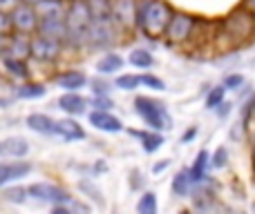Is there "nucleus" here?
<instances>
[{
  "label": "nucleus",
  "mask_w": 255,
  "mask_h": 214,
  "mask_svg": "<svg viewBox=\"0 0 255 214\" xmlns=\"http://www.w3.org/2000/svg\"><path fill=\"white\" fill-rule=\"evenodd\" d=\"M255 40V16L244 4L231 9L220 22H215L211 47L217 52H233Z\"/></svg>",
  "instance_id": "nucleus-1"
},
{
  "label": "nucleus",
  "mask_w": 255,
  "mask_h": 214,
  "mask_svg": "<svg viewBox=\"0 0 255 214\" xmlns=\"http://www.w3.org/2000/svg\"><path fill=\"white\" fill-rule=\"evenodd\" d=\"M172 13H175V9L170 7L168 0H139V11H136V31L143 34L148 40L163 38Z\"/></svg>",
  "instance_id": "nucleus-2"
},
{
  "label": "nucleus",
  "mask_w": 255,
  "mask_h": 214,
  "mask_svg": "<svg viewBox=\"0 0 255 214\" xmlns=\"http://www.w3.org/2000/svg\"><path fill=\"white\" fill-rule=\"evenodd\" d=\"M197 22H199V18L193 16V13L175 11L166 27L163 40H166L170 47H188L190 40H193L195 29H197Z\"/></svg>",
  "instance_id": "nucleus-3"
},
{
  "label": "nucleus",
  "mask_w": 255,
  "mask_h": 214,
  "mask_svg": "<svg viewBox=\"0 0 255 214\" xmlns=\"http://www.w3.org/2000/svg\"><path fill=\"white\" fill-rule=\"evenodd\" d=\"M134 112L141 116V121L150 127V130H170L172 127V118L170 114L166 112V105L150 96H136L134 98Z\"/></svg>",
  "instance_id": "nucleus-4"
},
{
  "label": "nucleus",
  "mask_w": 255,
  "mask_h": 214,
  "mask_svg": "<svg viewBox=\"0 0 255 214\" xmlns=\"http://www.w3.org/2000/svg\"><path fill=\"white\" fill-rule=\"evenodd\" d=\"M119 27L115 25L112 18H94L90 22V31H88V45L92 47H112L117 43L119 36Z\"/></svg>",
  "instance_id": "nucleus-5"
},
{
  "label": "nucleus",
  "mask_w": 255,
  "mask_h": 214,
  "mask_svg": "<svg viewBox=\"0 0 255 214\" xmlns=\"http://www.w3.org/2000/svg\"><path fill=\"white\" fill-rule=\"evenodd\" d=\"M136 11H139V0H112L110 18L119 27L121 34L136 31Z\"/></svg>",
  "instance_id": "nucleus-6"
},
{
  "label": "nucleus",
  "mask_w": 255,
  "mask_h": 214,
  "mask_svg": "<svg viewBox=\"0 0 255 214\" xmlns=\"http://www.w3.org/2000/svg\"><path fill=\"white\" fill-rule=\"evenodd\" d=\"M61 52H63L61 40L47 38V36H40V34L31 36V58L34 61L49 65V63H56L61 58Z\"/></svg>",
  "instance_id": "nucleus-7"
},
{
  "label": "nucleus",
  "mask_w": 255,
  "mask_h": 214,
  "mask_svg": "<svg viewBox=\"0 0 255 214\" xmlns=\"http://www.w3.org/2000/svg\"><path fill=\"white\" fill-rule=\"evenodd\" d=\"M38 25H40V16H38V11H36V7H31V4L20 2L11 11V27L18 34L34 36L36 31H38Z\"/></svg>",
  "instance_id": "nucleus-8"
},
{
  "label": "nucleus",
  "mask_w": 255,
  "mask_h": 214,
  "mask_svg": "<svg viewBox=\"0 0 255 214\" xmlns=\"http://www.w3.org/2000/svg\"><path fill=\"white\" fill-rule=\"evenodd\" d=\"M27 190H29V197H34L40 203H52V206H70L72 203L70 192L52 183H34Z\"/></svg>",
  "instance_id": "nucleus-9"
},
{
  "label": "nucleus",
  "mask_w": 255,
  "mask_h": 214,
  "mask_svg": "<svg viewBox=\"0 0 255 214\" xmlns=\"http://www.w3.org/2000/svg\"><path fill=\"white\" fill-rule=\"evenodd\" d=\"M36 34L47 36V38L61 40L63 45L70 40V27H67L65 18H40V25Z\"/></svg>",
  "instance_id": "nucleus-10"
},
{
  "label": "nucleus",
  "mask_w": 255,
  "mask_h": 214,
  "mask_svg": "<svg viewBox=\"0 0 255 214\" xmlns=\"http://www.w3.org/2000/svg\"><path fill=\"white\" fill-rule=\"evenodd\" d=\"M90 125H94L101 132H112V134L124 132V123H121L115 114H110V109H94V112L90 114Z\"/></svg>",
  "instance_id": "nucleus-11"
},
{
  "label": "nucleus",
  "mask_w": 255,
  "mask_h": 214,
  "mask_svg": "<svg viewBox=\"0 0 255 214\" xmlns=\"http://www.w3.org/2000/svg\"><path fill=\"white\" fill-rule=\"evenodd\" d=\"M31 172V163L27 161H13V163H0V188L11 181L25 179Z\"/></svg>",
  "instance_id": "nucleus-12"
},
{
  "label": "nucleus",
  "mask_w": 255,
  "mask_h": 214,
  "mask_svg": "<svg viewBox=\"0 0 255 214\" xmlns=\"http://www.w3.org/2000/svg\"><path fill=\"white\" fill-rule=\"evenodd\" d=\"M7 54L16 58H31V36L27 34H18V31H11L9 34V45H7Z\"/></svg>",
  "instance_id": "nucleus-13"
},
{
  "label": "nucleus",
  "mask_w": 255,
  "mask_h": 214,
  "mask_svg": "<svg viewBox=\"0 0 255 214\" xmlns=\"http://www.w3.org/2000/svg\"><path fill=\"white\" fill-rule=\"evenodd\" d=\"M0 65H2L4 74H7L9 78H16V80L29 78V67H27V61H22V58L4 54V56L0 58Z\"/></svg>",
  "instance_id": "nucleus-14"
},
{
  "label": "nucleus",
  "mask_w": 255,
  "mask_h": 214,
  "mask_svg": "<svg viewBox=\"0 0 255 214\" xmlns=\"http://www.w3.org/2000/svg\"><path fill=\"white\" fill-rule=\"evenodd\" d=\"M130 134L141 141V147L148 154H154L163 145V136L157 130H130Z\"/></svg>",
  "instance_id": "nucleus-15"
},
{
  "label": "nucleus",
  "mask_w": 255,
  "mask_h": 214,
  "mask_svg": "<svg viewBox=\"0 0 255 214\" xmlns=\"http://www.w3.org/2000/svg\"><path fill=\"white\" fill-rule=\"evenodd\" d=\"M56 136H61L63 141H83L85 139V130L74 121V118H63L56 121Z\"/></svg>",
  "instance_id": "nucleus-16"
},
{
  "label": "nucleus",
  "mask_w": 255,
  "mask_h": 214,
  "mask_svg": "<svg viewBox=\"0 0 255 214\" xmlns=\"http://www.w3.org/2000/svg\"><path fill=\"white\" fill-rule=\"evenodd\" d=\"M34 7L40 18H65L67 0H38Z\"/></svg>",
  "instance_id": "nucleus-17"
},
{
  "label": "nucleus",
  "mask_w": 255,
  "mask_h": 214,
  "mask_svg": "<svg viewBox=\"0 0 255 214\" xmlns=\"http://www.w3.org/2000/svg\"><path fill=\"white\" fill-rule=\"evenodd\" d=\"M211 152L208 149H199L197 156H195V163L190 167V176H193L195 185L202 183V181L208 179V170H211Z\"/></svg>",
  "instance_id": "nucleus-18"
},
{
  "label": "nucleus",
  "mask_w": 255,
  "mask_h": 214,
  "mask_svg": "<svg viewBox=\"0 0 255 214\" xmlns=\"http://www.w3.org/2000/svg\"><path fill=\"white\" fill-rule=\"evenodd\" d=\"M170 188H172V194H175V197H179V199L190 197V194H193V188H195V181H193V176H190V170L177 172V174L172 176Z\"/></svg>",
  "instance_id": "nucleus-19"
},
{
  "label": "nucleus",
  "mask_w": 255,
  "mask_h": 214,
  "mask_svg": "<svg viewBox=\"0 0 255 214\" xmlns=\"http://www.w3.org/2000/svg\"><path fill=\"white\" fill-rule=\"evenodd\" d=\"M58 107H61L63 112H67V114L79 116V114H85L88 101H85L81 94H76V92H67V94H63V96L58 98Z\"/></svg>",
  "instance_id": "nucleus-20"
},
{
  "label": "nucleus",
  "mask_w": 255,
  "mask_h": 214,
  "mask_svg": "<svg viewBox=\"0 0 255 214\" xmlns=\"http://www.w3.org/2000/svg\"><path fill=\"white\" fill-rule=\"evenodd\" d=\"M29 152V145L25 139H7L0 141V156H11V158H22Z\"/></svg>",
  "instance_id": "nucleus-21"
},
{
  "label": "nucleus",
  "mask_w": 255,
  "mask_h": 214,
  "mask_svg": "<svg viewBox=\"0 0 255 214\" xmlns=\"http://www.w3.org/2000/svg\"><path fill=\"white\" fill-rule=\"evenodd\" d=\"M27 125H29V130L38 132V134H56V121L49 118L47 114H29Z\"/></svg>",
  "instance_id": "nucleus-22"
},
{
  "label": "nucleus",
  "mask_w": 255,
  "mask_h": 214,
  "mask_svg": "<svg viewBox=\"0 0 255 214\" xmlns=\"http://www.w3.org/2000/svg\"><path fill=\"white\" fill-rule=\"evenodd\" d=\"M56 83L63 89H67V92H74V89H81L83 85H88V76L72 70V71H63L61 76H56Z\"/></svg>",
  "instance_id": "nucleus-23"
},
{
  "label": "nucleus",
  "mask_w": 255,
  "mask_h": 214,
  "mask_svg": "<svg viewBox=\"0 0 255 214\" xmlns=\"http://www.w3.org/2000/svg\"><path fill=\"white\" fill-rule=\"evenodd\" d=\"M121 67H124V58L119 56V54H106V56L101 58V61L97 63V71L101 76H108V74H115V71H119Z\"/></svg>",
  "instance_id": "nucleus-24"
},
{
  "label": "nucleus",
  "mask_w": 255,
  "mask_h": 214,
  "mask_svg": "<svg viewBox=\"0 0 255 214\" xmlns=\"http://www.w3.org/2000/svg\"><path fill=\"white\" fill-rule=\"evenodd\" d=\"M130 65L132 67H136V70H150V67L154 65V58H152V54L148 52V49H143V47H136V49H132L130 52Z\"/></svg>",
  "instance_id": "nucleus-25"
},
{
  "label": "nucleus",
  "mask_w": 255,
  "mask_h": 214,
  "mask_svg": "<svg viewBox=\"0 0 255 214\" xmlns=\"http://www.w3.org/2000/svg\"><path fill=\"white\" fill-rule=\"evenodd\" d=\"M136 214H159L157 206V194L154 192H143L136 203Z\"/></svg>",
  "instance_id": "nucleus-26"
},
{
  "label": "nucleus",
  "mask_w": 255,
  "mask_h": 214,
  "mask_svg": "<svg viewBox=\"0 0 255 214\" xmlns=\"http://www.w3.org/2000/svg\"><path fill=\"white\" fill-rule=\"evenodd\" d=\"M90 7V13L94 18H110L112 13V0H85Z\"/></svg>",
  "instance_id": "nucleus-27"
},
{
  "label": "nucleus",
  "mask_w": 255,
  "mask_h": 214,
  "mask_svg": "<svg viewBox=\"0 0 255 214\" xmlns=\"http://www.w3.org/2000/svg\"><path fill=\"white\" fill-rule=\"evenodd\" d=\"M226 92H229V89H226L224 85H215V87H211L208 89V94H206L204 105H206L208 109H215L217 105H222V103L226 101Z\"/></svg>",
  "instance_id": "nucleus-28"
},
{
  "label": "nucleus",
  "mask_w": 255,
  "mask_h": 214,
  "mask_svg": "<svg viewBox=\"0 0 255 214\" xmlns=\"http://www.w3.org/2000/svg\"><path fill=\"white\" fill-rule=\"evenodd\" d=\"M16 96L18 98H40V96H45V87L40 83H25L20 87H16Z\"/></svg>",
  "instance_id": "nucleus-29"
},
{
  "label": "nucleus",
  "mask_w": 255,
  "mask_h": 214,
  "mask_svg": "<svg viewBox=\"0 0 255 214\" xmlns=\"http://www.w3.org/2000/svg\"><path fill=\"white\" fill-rule=\"evenodd\" d=\"M115 85L119 89H124V92H134V89L141 85V76H136V74H124V76H119V78L115 80Z\"/></svg>",
  "instance_id": "nucleus-30"
},
{
  "label": "nucleus",
  "mask_w": 255,
  "mask_h": 214,
  "mask_svg": "<svg viewBox=\"0 0 255 214\" xmlns=\"http://www.w3.org/2000/svg\"><path fill=\"white\" fill-rule=\"evenodd\" d=\"M211 165L215 167V170H224V167L229 165V149H226L224 145H220V147L211 154Z\"/></svg>",
  "instance_id": "nucleus-31"
},
{
  "label": "nucleus",
  "mask_w": 255,
  "mask_h": 214,
  "mask_svg": "<svg viewBox=\"0 0 255 214\" xmlns=\"http://www.w3.org/2000/svg\"><path fill=\"white\" fill-rule=\"evenodd\" d=\"M222 85H224L229 92H240V89L244 87V76L240 74V71H233V74H226L224 80H222Z\"/></svg>",
  "instance_id": "nucleus-32"
},
{
  "label": "nucleus",
  "mask_w": 255,
  "mask_h": 214,
  "mask_svg": "<svg viewBox=\"0 0 255 214\" xmlns=\"http://www.w3.org/2000/svg\"><path fill=\"white\" fill-rule=\"evenodd\" d=\"M141 85L148 89H154V92H163L166 89V83L154 74H141Z\"/></svg>",
  "instance_id": "nucleus-33"
},
{
  "label": "nucleus",
  "mask_w": 255,
  "mask_h": 214,
  "mask_svg": "<svg viewBox=\"0 0 255 214\" xmlns=\"http://www.w3.org/2000/svg\"><path fill=\"white\" fill-rule=\"evenodd\" d=\"M27 194H29V190L27 188H9V190H4V199H7L9 203H25Z\"/></svg>",
  "instance_id": "nucleus-34"
},
{
  "label": "nucleus",
  "mask_w": 255,
  "mask_h": 214,
  "mask_svg": "<svg viewBox=\"0 0 255 214\" xmlns=\"http://www.w3.org/2000/svg\"><path fill=\"white\" fill-rule=\"evenodd\" d=\"M92 105L97 109H110V107H115V103H112V98L108 96V94H97V98L92 101Z\"/></svg>",
  "instance_id": "nucleus-35"
},
{
  "label": "nucleus",
  "mask_w": 255,
  "mask_h": 214,
  "mask_svg": "<svg viewBox=\"0 0 255 214\" xmlns=\"http://www.w3.org/2000/svg\"><path fill=\"white\" fill-rule=\"evenodd\" d=\"M11 13L9 11H0V34H11Z\"/></svg>",
  "instance_id": "nucleus-36"
},
{
  "label": "nucleus",
  "mask_w": 255,
  "mask_h": 214,
  "mask_svg": "<svg viewBox=\"0 0 255 214\" xmlns=\"http://www.w3.org/2000/svg\"><path fill=\"white\" fill-rule=\"evenodd\" d=\"M231 112H233V103H231V101H224L222 105H217V107H215V114H217L220 118H229V114H231Z\"/></svg>",
  "instance_id": "nucleus-37"
},
{
  "label": "nucleus",
  "mask_w": 255,
  "mask_h": 214,
  "mask_svg": "<svg viewBox=\"0 0 255 214\" xmlns=\"http://www.w3.org/2000/svg\"><path fill=\"white\" fill-rule=\"evenodd\" d=\"M18 4H20V0H0V11H9V13H11Z\"/></svg>",
  "instance_id": "nucleus-38"
},
{
  "label": "nucleus",
  "mask_w": 255,
  "mask_h": 214,
  "mask_svg": "<svg viewBox=\"0 0 255 214\" xmlns=\"http://www.w3.org/2000/svg\"><path fill=\"white\" fill-rule=\"evenodd\" d=\"M79 188L83 190V192H92V194H94V201H101V197H99V190L92 188V183H85V181H81Z\"/></svg>",
  "instance_id": "nucleus-39"
},
{
  "label": "nucleus",
  "mask_w": 255,
  "mask_h": 214,
  "mask_svg": "<svg viewBox=\"0 0 255 214\" xmlns=\"http://www.w3.org/2000/svg\"><path fill=\"white\" fill-rule=\"evenodd\" d=\"M195 136H197V127H188V130L184 132V136H181V143H190Z\"/></svg>",
  "instance_id": "nucleus-40"
},
{
  "label": "nucleus",
  "mask_w": 255,
  "mask_h": 214,
  "mask_svg": "<svg viewBox=\"0 0 255 214\" xmlns=\"http://www.w3.org/2000/svg\"><path fill=\"white\" fill-rule=\"evenodd\" d=\"M90 85H94V94H108V83H99V80H88Z\"/></svg>",
  "instance_id": "nucleus-41"
},
{
  "label": "nucleus",
  "mask_w": 255,
  "mask_h": 214,
  "mask_svg": "<svg viewBox=\"0 0 255 214\" xmlns=\"http://www.w3.org/2000/svg\"><path fill=\"white\" fill-rule=\"evenodd\" d=\"M7 45H9V34H0V58L7 54Z\"/></svg>",
  "instance_id": "nucleus-42"
},
{
  "label": "nucleus",
  "mask_w": 255,
  "mask_h": 214,
  "mask_svg": "<svg viewBox=\"0 0 255 214\" xmlns=\"http://www.w3.org/2000/svg\"><path fill=\"white\" fill-rule=\"evenodd\" d=\"M249 141H251V154H253V167H255V123L249 130Z\"/></svg>",
  "instance_id": "nucleus-43"
},
{
  "label": "nucleus",
  "mask_w": 255,
  "mask_h": 214,
  "mask_svg": "<svg viewBox=\"0 0 255 214\" xmlns=\"http://www.w3.org/2000/svg\"><path fill=\"white\" fill-rule=\"evenodd\" d=\"M168 165H170V161H161V163H154V165H152V172H154V174H161V172L166 170Z\"/></svg>",
  "instance_id": "nucleus-44"
},
{
  "label": "nucleus",
  "mask_w": 255,
  "mask_h": 214,
  "mask_svg": "<svg viewBox=\"0 0 255 214\" xmlns=\"http://www.w3.org/2000/svg\"><path fill=\"white\" fill-rule=\"evenodd\" d=\"M52 214H72V210L67 206H54L52 208Z\"/></svg>",
  "instance_id": "nucleus-45"
},
{
  "label": "nucleus",
  "mask_w": 255,
  "mask_h": 214,
  "mask_svg": "<svg viewBox=\"0 0 255 214\" xmlns=\"http://www.w3.org/2000/svg\"><path fill=\"white\" fill-rule=\"evenodd\" d=\"M240 4H244V7H247L249 11H251L253 16H255V0H242V2H240Z\"/></svg>",
  "instance_id": "nucleus-46"
},
{
  "label": "nucleus",
  "mask_w": 255,
  "mask_h": 214,
  "mask_svg": "<svg viewBox=\"0 0 255 214\" xmlns=\"http://www.w3.org/2000/svg\"><path fill=\"white\" fill-rule=\"evenodd\" d=\"M20 2H22V4H31V7H34V4L38 2V0H20Z\"/></svg>",
  "instance_id": "nucleus-47"
},
{
  "label": "nucleus",
  "mask_w": 255,
  "mask_h": 214,
  "mask_svg": "<svg viewBox=\"0 0 255 214\" xmlns=\"http://www.w3.org/2000/svg\"><path fill=\"white\" fill-rule=\"evenodd\" d=\"M179 214H193V212H190V210H181Z\"/></svg>",
  "instance_id": "nucleus-48"
},
{
  "label": "nucleus",
  "mask_w": 255,
  "mask_h": 214,
  "mask_svg": "<svg viewBox=\"0 0 255 214\" xmlns=\"http://www.w3.org/2000/svg\"><path fill=\"white\" fill-rule=\"evenodd\" d=\"M253 123H255V105H253Z\"/></svg>",
  "instance_id": "nucleus-49"
}]
</instances>
